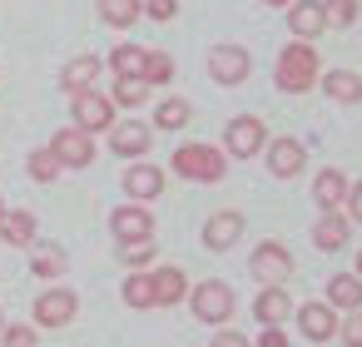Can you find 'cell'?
Listing matches in <instances>:
<instances>
[{
    "mask_svg": "<svg viewBox=\"0 0 362 347\" xmlns=\"http://www.w3.org/2000/svg\"><path fill=\"white\" fill-rule=\"evenodd\" d=\"M174 174L179 179H194V184H218L223 179V169H228V154L223 149H214V144H199V139H189V144H179L174 149Z\"/></svg>",
    "mask_w": 362,
    "mask_h": 347,
    "instance_id": "6da1fadb",
    "label": "cell"
},
{
    "mask_svg": "<svg viewBox=\"0 0 362 347\" xmlns=\"http://www.w3.org/2000/svg\"><path fill=\"white\" fill-rule=\"evenodd\" d=\"M317 50L308 45V40H298V45H288L283 55H278V90H288V95H303V90H313L317 85Z\"/></svg>",
    "mask_w": 362,
    "mask_h": 347,
    "instance_id": "7a4b0ae2",
    "label": "cell"
},
{
    "mask_svg": "<svg viewBox=\"0 0 362 347\" xmlns=\"http://www.w3.org/2000/svg\"><path fill=\"white\" fill-rule=\"evenodd\" d=\"M70 114H75V129H85V134H110V124H115V100L100 95V90H80V95H70Z\"/></svg>",
    "mask_w": 362,
    "mask_h": 347,
    "instance_id": "3957f363",
    "label": "cell"
},
{
    "mask_svg": "<svg viewBox=\"0 0 362 347\" xmlns=\"http://www.w3.org/2000/svg\"><path fill=\"white\" fill-rule=\"evenodd\" d=\"M268 149V124L258 119V114H238V119H228V129H223V154H233V159H253V154H263Z\"/></svg>",
    "mask_w": 362,
    "mask_h": 347,
    "instance_id": "277c9868",
    "label": "cell"
},
{
    "mask_svg": "<svg viewBox=\"0 0 362 347\" xmlns=\"http://www.w3.org/2000/svg\"><path fill=\"white\" fill-rule=\"evenodd\" d=\"M189 307H194L199 322H228L233 317V288L218 283V278H209V283L189 288Z\"/></svg>",
    "mask_w": 362,
    "mask_h": 347,
    "instance_id": "5b68a950",
    "label": "cell"
},
{
    "mask_svg": "<svg viewBox=\"0 0 362 347\" xmlns=\"http://www.w3.org/2000/svg\"><path fill=\"white\" fill-rule=\"evenodd\" d=\"M80 312V298L70 288H45L30 307V327H70Z\"/></svg>",
    "mask_w": 362,
    "mask_h": 347,
    "instance_id": "8992f818",
    "label": "cell"
},
{
    "mask_svg": "<svg viewBox=\"0 0 362 347\" xmlns=\"http://www.w3.org/2000/svg\"><path fill=\"white\" fill-rule=\"evenodd\" d=\"M248 268H253V278L263 283V288H283L288 278H293V253L283 248V243H258L253 248V258H248Z\"/></svg>",
    "mask_w": 362,
    "mask_h": 347,
    "instance_id": "52a82bcc",
    "label": "cell"
},
{
    "mask_svg": "<svg viewBox=\"0 0 362 347\" xmlns=\"http://www.w3.org/2000/svg\"><path fill=\"white\" fill-rule=\"evenodd\" d=\"M50 154L60 159V169H90L100 149H95V134H85V129L65 124V129L50 139Z\"/></svg>",
    "mask_w": 362,
    "mask_h": 347,
    "instance_id": "ba28073f",
    "label": "cell"
},
{
    "mask_svg": "<svg viewBox=\"0 0 362 347\" xmlns=\"http://www.w3.org/2000/svg\"><path fill=\"white\" fill-rule=\"evenodd\" d=\"M248 70H253V55H248L243 45H214V50H209V75H214L218 85H243Z\"/></svg>",
    "mask_w": 362,
    "mask_h": 347,
    "instance_id": "9c48e42d",
    "label": "cell"
},
{
    "mask_svg": "<svg viewBox=\"0 0 362 347\" xmlns=\"http://www.w3.org/2000/svg\"><path fill=\"white\" fill-rule=\"evenodd\" d=\"M110 228H115L119 243H144V238H154V213L144 204H124V208L110 213Z\"/></svg>",
    "mask_w": 362,
    "mask_h": 347,
    "instance_id": "30bf717a",
    "label": "cell"
},
{
    "mask_svg": "<svg viewBox=\"0 0 362 347\" xmlns=\"http://www.w3.org/2000/svg\"><path fill=\"white\" fill-rule=\"evenodd\" d=\"M238 238H243V213H238V208L209 213V223H204V248H209V253H228Z\"/></svg>",
    "mask_w": 362,
    "mask_h": 347,
    "instance_id": "8fae6325",
    "label": "cell"
},
{
    "mask_svg": "<svg viewBox=\"0 0 362 347\" xmlns=\"http://www.w3.org/2000/svg\"><path fill=\"white\" fill-rule=\"evenodd\" d=\"M149 124H139V119H115L110 124V149L119 154V159H144L149 154Z\"/></svg>",
    "mask_w": 362,
    "mask_h": 347,
    "instance_id": "7c38bea8",
    "label": "cell"
},
{
    "mask_svg": "<svg viewBox=\"0 0 362 347\" xmlns=\"http://www.w3.org/2000/svg\"><path fill=\"white\" fill-rule=\"evenodd\" d=\"M119 189L129 194V204H149V199L164 194V169H159V164H129Z\"/></svg>",
    "mask_w": 362,
    "mask_h": 347,
    "instance_id": "4fadbf2b",
    "label": "cell"
},
{
    "mask_svg": "<svg viewBox=\"0 0 362 347\" xmlns=\"http://www.w3.org/2000/svg\"><path fill=\"white\" fill-rule=\"evenodd\" d=\"M298 332H303L308 342L337 337V307H327V302H303V307H298Z\"/></svg>",
    "mask_w": 362,
    "mask_h": 347,
    "instance_id": "5bb4252c",
    "label": "cell"
},
{
    "mask_svg": "<svg viewBox=\"0 0 362 347\" xmlns=\"http://www.w3.org/2000/svg\"><path fill=\"white\" fill-rule=\"evenodd\" d=\"M263 154H268V169H273L278 179H298V174L308 169V149H303L298 139H273Z\"/></svg>",
    "mask_w": 362,
    "mask_h": 347,
    "instance_id": "9a60e30c",
    "label": "cell"
},
{
    "mask_svg": "<svg viewBox=\"0 0 362 347\" xmlns=\"http://www.w3.org/2000/svg\"><path fill=\"white\" fill-rule=\"evenodd\" d=\"M0 238H6L11 248H35L40 243V223L30 208H6V218H0Z\"/></svg>",
    "mask_w": 362,
    "mask_h": 347,
    "instance_id": "2e32d148",
    "label": "cell"
},
{
    "mask_svg": "<svg viewBox=\"0 0 362 347\" xmlns=\"http://www.w3.org/2000/svg\"><path fill=\"white\" fill-rule=\"evenodd\" d=\"M149 283H154V307H174V302H184L189 298V278H184V268H154L149 273Z\"/></svg>",
    "mask_w": 362,
    "mask_h": 347,
    "instance_id": "e0dca14e",
    "label": "cell"
},
{
    "mask_svg": "<svg viewBox=\"0 0 362 347\" xmlns=\"http://www.w3.org/2000/svg\"><path fill=\"white\" fill-rule=\"evenodd\" d=\"M288 25H293V35H298V40H313V35H322V30H327L322 0H293V6H288Z\"/></svg>",
    "mask_w": 362,
    "mask_h": 347,
    "instance_id": "ac0fdd59",
    "label": "cell"
},
{
    "mask_svg": "<svg viewBox=\"0 0 362 347\" xmlns=\"http://www.w3.org/2000/svg\"><path fill=\"white\" fill-rule=\"evenodd\" d=\"M95 80H100V55H75V60L60 70V90H65V95L95 90Z\"/></svg>",
    "mask_w": 362,
    "mask_h": 347,
    "instance_id": "d6986e66",
    "label": "cell"
},
{
    "mask_svg": "<svg viewBox=\"0 0 362 347\" xmlns=\"http://www.w3.org/2000/svg\"><path fill=\"white\" fill-rule=\"evenodd\" d=\"M313 243H317L322 253H337V248H347V213H337V208H322V218L313 223Z\"/></svg>",
    "mask_w": 362,
    "mask_h": 347,
    "instance_id": "ffe728a7",
    "label": "cell"
},
{
    "mask_svg": "<svg viewBox=\"0 0 362 347\" xmlns=\"http://www.w3.org/2000/svg\"><path fill=\"white\" fill-rule=\"evenodd\" d=\"M288 288H263L258 298H253V317L263 322V327H283L288 322Z\"/></svg>",
    "mask_w": 362,
    "mask_h": 347,
    "instance_id": "44dd1931",
    "label": "cell"
},
{
    "mask_svg": "<svg viewBox=\"0 0 362 347\" xmlns=\"http://www.w3.org/2000/svg\"><path fill=\"white\" fill-rule=\"evenodd\" d=\"M65 268H70V258H65V248H60V243H35V253H30V273H35V278L55 283Z\"/></svg>",
    "mask_w": 362,
    "mask_h": 347,
    "instance_id": "7402d4cb",
    "label": "cell"
},
{
    "mask_svg": "<svg viewBox=\"0 0 362 347\" xmlns=\"http://www.w3.org/2000/svg\"><path fill=\"white\" fill-rule=\"evenodd\" d=\"M327 307L357 312V307H362V278H357V273H337V278L327 283Z\"/></svg>",
    "mask_w": 362,
    "mask_h": 347,
    "instance_id": "603a6c76",
    "label": "cell"
},
{
    "mask_svg": "<svg viewBox=\"0 0 362 347\" xmlns=\"http://www.w3.org/2000/svg\"><path fill=\"white\" fill-rule=\"evenodd\" d=\"M313 199H317V208H337V204L347 199V179H342V169H322V174L313 179Z\"/></svg>",
    "mask_w": 362,
    "mask_h": 347,
    "instance_id": "cb8c5ba5",
    "label": "cell"
},
{
    "mask_svg": "<svg viewBox=\"0 0 362 347\" xmlns=\"http://www.w3.org/2000/svg\"><path fill=\"white\" fill-rule=\"evenodd\" d=\"M322 90H327V100H337V105H357V100H362V75H352V70H327Z\"/></svg>",
    "mask_w": 362,
    "mask_h": 347,
    "instance_id": "d4e9b609",
    "label": "cell"
},
{
    "mask_svg": "<svg viewBox=\"0 0 362 347\" xmlns=\"http://www.w3.org/2000/svg\"><path fill=\"white\" fill-rule=\"evenodd\" d=\"M139 16H144V0H100V20L115 30H129Z\"/></svg>",
    "mask_w": 362,
    "mask_h": 347,
    "instance_id": "484cf974",
    "label": "cell"
},
{
    "mask_svg": "<svg viewBox=\"0 0 362 347\" xmlns=\"http://www.w3.org/2000/svg\"><path fill=\"white\" fill-rule=\"evenodd\" d=\"M110 70H115V80H139L144 75V50L139 45H115L110 50Z\"/></svg>",
    "mask_w": 362,
    "mask_h": 347,
    "instance_id": "4316f807",
    "label": "cell"
},
{
    "mask_svg": "<svg viewBox=\"0 0 362 347\" xmlns=\"http://www.w3.org/2000/svg\"><path fill=\"white\" fill-rule=\"evenodd\" d=\"M25 174H30L35 184H55L65 169H60V159H55V154H50V144H45V149H35V154L25 159Z\"/></svg>",
    "mask_w": 362,
    "mask_h": 347,
    "instance_id": "83f0119b",
    "label": "cell"
},
{
    "mask_svg": "<svg viewBox=\"0 0 362 347\" xmlns=\"http://www.w3.org/2000/svg\"><path fill=\"white\" fill-rule=\"evenodd\" d=\"M189 119H194L189 100H164V105L154 110V129H184Z\"/></svg>",
    "mask_w": 362,
    "mask_h": 347,
    "instance_id": "f1b7e54d",
    "label": "cell"
},
{
    "mask_svg": "<svg viewBox=\"0 0 362 347\" xmlns=\"http://www.w3.org/2000/svg\"><path fill=\"white\" fill-rule=\"evenodd\" d=\"M144 85H169L174 80V60L164 55V50H144V75H139Z\"/></svg>",
    "mask_w": 362,
    "mask_h": 347,
    "instance_id": "f546056e",
    "label": "cell"
},
{
    "mask_svg": "<svg viewBox=\"0 0 362 347\" xmlns=\"http://www.w3.org/2000/svg\"><path fill=\"white\" fill-rule=\"evenodd\" d=\"M115 110H139L144 100H149V85L144 80H115Z\"/></svg>",
    "mask_w": 362,
    "mask_h": 347,
    "instance_id": "4dcf8cb0",
    "label": "cell"
},
{
    "mask_svg": "<svg viewBox=\"0 0 362 347\" xmlns=\"http://www.w3.org/2000/svg\"><path fill=\"white\" fill-rule=\"evenodd\" d=\"M124 302L139 307V312L154 307V283H149V273H129V278H124Z\"/></svg>",
    "mask_w": 362,
    "mask_h": 347,
    "instance_id": "1f68e13d",
    "label": "cell"
},
{
    "mask_svg": "<svg viewBox=\"0 0 362 347\" xmlns=\"http://www.w3.org/2000/svg\"><path fill=\"white\" fill-rule=\"evenodd\" d=\"M322 16H327L332 30H347L357 20V0H322Z\"/></svg>",
    "mask_w": 362,
    "mask_h": 347,
    "instance_id": "d6a6232c",
    "label": "cell"
},
{
    "mask_svg": "<svg viewBox=\"0 0 362 347\" xmlns=\"http://www.w3.org/2000/svg\"><path fill=\"white\" fill-rule=\"evenodd\" d=\"M35 327L30 322H6V327H0V347H35Z\"/></svg>",
    "mask_w": 362,
    "mask_h": 347,
    "instance_id": "836d02e7",
    "label": "cell"
},
{
    "mask_svg": "<svg viewBox=\"0 0 362 347\" xmlns=\"http://www.w3.org/2000/svg\"><path fill=\"white\" fill-rule=\"evenodd\" d=\"M119 263H124V268L154 263V238H144V243H119Z\"/></svg>",
    "mask_w": 362,
    "mask_h": 347,
    "instance_id": "e575fe53",
    "label": "cell"
},
{
    "mask_svg": "<svg viewBox=\"0 0 362 347\" xmlns=\"http://www.w3.org/2000/svg\"><path fill=\"white\" fill-rule=\"evenodd\" d=\"M144 16H154V20H174V16H179V0H144Z\"/></svg>",
    "mask_w": 362,
    "mask_h": 347,
    "instance_id": "d590c367",
    "label": "cell"
},
{
    "mask_svg": "<svg viewBox=\"0 0 362 347\" xmlns=\"http://www.w3.org/2000/svg\"><path fill=\"white\" fill-rule=\"evenodd\" d=\"M337 332H342V342H347V347H362V307H357V312H352Z\"/></svg>",
    "mask_w": 362,
    "mask_h": 347,
    "instance_id": "8d00e7d4",
    "label": "cell"
},
{
    "mask_svg": "<svg viewBox=\"0 0 362 347\" xmlns=\"http://www.w3.org/2000/svg\"><path fill=\"white\" fill-rule=\"evenodd\" d=\"M347 218L362 223V184H347Z\"/></svg>",
    "mask_w": 362,
    "mask_h": 347,
    "instance_id": "74e56055",
    "label": "cell"
},
{
    "mask_svg": "<svg viewBox=\"0 0 362 347\" xmlns=\"http://www.w3.org/2000/svg\"><path fill=\"white\" fill-rule=\"evenodd\" d=\"M253 347H288V332H283V327H263V337H258Z\"/></svg>",
    "mask_w": 362,
    "mask_h": 347,
    "instance_id": "f35d334b",
    "label": "cell"
},
{
    "mask_svg": "<svg viewBox=\"0 0 362 347\" xmlns=\"http://www.w3.org/2000/svg\"><path fill=\"white\" fill-rule=\"evenodd\" d=\"M209 347H253V342H248L243 332H218V337H214Z\"/></svg>",
    "mask_w": 362,
    "mask_h": 347,
    "instance_id": "ab89813d",
    "label": "cell"
},
{
    "mask_svg": "<svg viewBox=\"0 0 362 347\" xmlns=\"http://www.w3.org/2000/svg\"><path fill=\"white\" fill-rule=\"evenodd\" d=\"M352 273H357V278H362V248H357V268H352Z\"/></svg>",
    "mask_w": 362,
    "mask_h": 347,
    "instance_id": "60d3db41",
    "label": "cell"
},
{
    "mask_svg": "<svg viewBox=\"0 0 362 347\" xmlns=\"http://www.w3.org/2000/svg\"><path fill=\"white\" fill-rule=\"evenodd\" d=\"M268 6H293V0H268Z\"/></svg>",
    "mask_w": 362,
    "mask_h": 347,
    "instance_id": "b9f144b4",
    "label": "cell"
},
{
    "mask_svg": "<svg viewBox=\"0 0 362 347\" xmlns=\"http://www.w3.org/2000/svg\"><path fill=\"white\" fill-rule=\"evenodd\" d=\"M0 218H6V199H0Z\"/></svg>",
    "mask_w": 362,
    "mask_h": 347,
    "instance_id": "7bdbcfd3",
    "label": "cell"
},
{
    "mask_svg": "<svg viewBox=\"0 0 362 347\" xmlns=\"http://www.w3.org/2000/svg\"><path fill=\"white\" fill-rule=\"evenodd\" d=\"M0 327H6V322H0Z\"/></svg>",
    "mask_w": 362,
    "mask_h": 347,
    "instance_id": "ee69618b",
    "label": "cell"
}]
</instances>
